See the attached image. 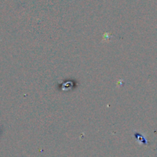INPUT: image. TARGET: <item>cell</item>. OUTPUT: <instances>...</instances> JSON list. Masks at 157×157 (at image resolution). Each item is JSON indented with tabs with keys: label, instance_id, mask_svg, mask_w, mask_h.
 <instances>
[{
	"label": "cell",
	"instance_id": "2",
	"mask_svg": "<svg viewBox=\"0 0 157 157\" xmlns=\"http://www.w3.org/2000/svg\"><path fill=\"white\" fill-rule=\"evenodd\" d=\"M111 38H112L111 34L108 33V32H106V33H104V35H103L102 41H109V40H110Z\"/></svg>",
	"mask_w": 157,
	"mask_h": 157
},
{
	"label": "cell",
	"instance_id": "3",
	"mask_svg": "<svg viewBox=\"0 0 157 157\" xmlns=\"http://www.w3.org/2000/svg\"><path fill=\"white\" fill-rule=\"evenodd\" d=\"M2 132H3V128H2V127H0V137H1L2 134Z\"/></svg>",
	"mask_w": 157,
	"mask_h": 157
},
{
	"label": "cell",
	"instance_id": "1",
	"mask_svg": "<svg viewBox=\"0 0 157 157\" xmlns=\"http://www.w3.org/2000/svg\"><path fill=\"white\" fill-rule=\"evenodd\" d=\"M133 137L135 138L136 142L140 144H148V141L147 139V134L145 133H143L142 131H136L134 130V133L133 134Z\"/></svg>",
	"mask_w": 157,
	"mask_h": 157
}]
</instances>
